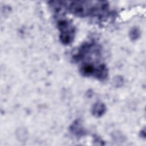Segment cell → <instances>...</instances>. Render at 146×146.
Here are the masks:
<instances>
[{
  "instance_id": "obj_1",
  "label": "cell",
  "mask_w": 146,
  "mask_h": 146,
  "mask_svg": "<svg viewBox=\"0 0 146 146\" xmlns=\"http://www.w3.org/2000/svg\"><path fill=\"white\" fill-rule=\"evenodd\" d=\"M58 27L60 32L61 42L64 44H70L75 36V29L72 24L67 20L62 19L58 22Z\"/></svg>"
},
{
  "instance_id": "obj_2",
  "label": "cell",
  "mask_w": 146,
  "mask_h": 146,
  "mask_svg": "<svg viewBox=\"0 0 146 146\" xmlns=\"http://www.w3.org/2000/svg\"><path fill=\"white\" fill-rule=\"evenodd\" d=\"M106 106L101 102H97L94 104L92 108V113L95 117H100L106 112Z\"/></svg>"
},
{
  "instance_id": "obj_3",
  "label": "cell",
  "mask_w": 146,
  "mask_h": 146,
  "mask_svg": "<svg viewBox=\"0 0 146 146\" xmlns=\"http://www.w3.org/2000/svg\"><path fill=\"white\" fill-rule=\"evenodd\" d=\"M70 129L72 133L78 136H83L85 133V131L83 128L81 123L78 120L74 121L70 127Z\"/></svg>"
},
{
  "instance_id": "obj_4",
  "label": "cell",
  "mask_w": 146,
  "mask_h": 146,
  "mask_svg": "<svg viewBox=\"0 0 146 146\" xmlns=\"http://www.w3.org/2000/svg\"><path fill=\"white\" fill-rule=\"evenodd\" d=\"M140 36V31L137 28H133L129 33V36L132 40L137 39Z\"/></svg>"
},
{
  "instance_id": "obj_5",
  "label": "cell",
  "mask_w": 146,
  "mask_h": 146,
  "mask_svg": "<svg viewBox=\"0 0 146 146\" xmlns=\"http://www.w3.org/2000/svg\"><path fill=\"white\" fill-rule=\"evenodd\" d=\"M114 84L116 87L121 86L123 83V79L120 76H117L114 79Z\"/></svg>"
},
{
  "instance_id": "obj_6",
  "label": "cell",
  "mask_w": 146,
  "mask_h": 146,
  "mask_svg": "<svg viewBox=\"0 0 146 146\" xmlns=\"http://www.w3.org/2000/svg\"><path fill=\"white\" fill-rule=\"evenodd\" d=\"M60 2H59V4H60ZM60 6H61V5L60 4V5H59V9H60ZM58 7H59V5H58V6H56V8H58Z\"/></svg>"
}]
</instances>
